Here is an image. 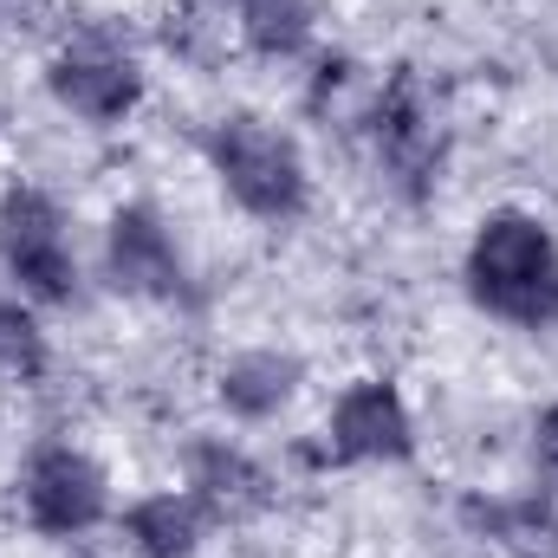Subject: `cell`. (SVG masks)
Masks as SVG:
<instances>
[{"label": "cell", "instance_id": "12", "mask_svg": "<svg viewBox=\"0 0 558 558\" xmlns=\"http://www.w3.org/2000/svg\"><path fill=\"white\" fill-rule=\"evenodd\" d=\"M241 7V33L254 52L292 59L312 39V0H234Z\"/></svg>", "mask_w": 558, "mask_h": 558}, {"label": "cell", "instance_id": "5", "mask_svg": "<svg viewBox=\"0 0 558 558\" xmlns=\"http://www.w3.org/2000/svg\"><path fill=\"white\" fill-rule=\"evenodd\" d=\"M20 500H26V520L46 539H78L111 513V481L85 448L46 441V448H33V461L20 474Z\"/></svg>", "mask_w": 558, "mask_h": 558}, {"label": "cell", "instance_id": "8", "mask_svg": "<svg viewBox=\"0 0 558 558\" xmlns=\"http://www.w3.org/2000/svg\"><path fill=\"white\" fill-rule=\"evenodd\" d=\"M292 390H299V357H286V351H241V357H228L221 377H215L221 410L241 416V422L279 416V410L292 403Z\"/></svg>", "mask_w": 558, "mask_h": 558}, {"label": "cell", "instance_id": "1", "mask_svg": "<svg viewBox=\"0 0 558 558\" xmlns=\"http://www.w3.org/2000/svg\"><path fill=\"white\" fill-rule=\"evenodd\" d=\"M468 292L487 318L558 331V241L526 208H494L468 241Z\"/></svg>", "mask_w": 558, "mask_h": 558}, {"label": "cell", "instance_id": "2", "mask_svg": "<svg viewBox=\"0 0 558 558\" xmlns=\"http://www.w3.org/2000/svg\"><path fill=\"white\" fill-rule=\"evenodd\" d=\"M208 169L234 208H247L254 221H274V228L299 221L312 202V175H305L299 143L254 111H234L208 131Z\"/></svg>", "mask_w": 558, "mask_h": 558}, {"label": "cell", "instance_id": "3", "mask_svg": "<svg viewBox=\"0 0 558 558\" xmlns=\"http://www.w3.org/2000/svg\"><path fill=\"white\" fill-rule=\"evenodd\" d=\"M0 260L20 279V292L39 305H65L78 292V254L65 234V208L46 189H7L0 195Z\"/></svg>", "mask_w": 558, "mask_h": 558}, {"label": "cell", "instance_id": "10", "mask_svg": "<svg viewBox=\"0 0 558 558\" xmlns=\"http://www.w3.org/2000/svg\"><path fill=\"white\" fill-rule=\"evenodd\" d=\"M202 500L182 487V494H143L137 507L124 513V539L137 558H189L202 546Z\"/></svg>", "mask_w": 558, "mask_h": 558}, {"label": "cell", "instance_id": "4", "mask_svg": "<svg viewBox=\"0 0 558 558\" xmlns=\"http://www.w3.org/2000/svg\"><path fill=\"white\" fill-rule=\"evenodd\" d=\"M46 92L78 118V124H124L131 111L143 105V65L131 46L105 39V33H85L72 46L52 52L46 65Z\"/></svg>", "mask_w": 558, "mask_h": 558}, {"label": "cell", "instance_id": "6", "mask_svg": "<svg viewBox=\"0 0 558 558\" xmlns=\"http://www.w3.org/2000/svg\"><path fill=\"white\" fill-rule=\"evenodd\" d=\"M105 279L131 299H182L189 292V267L175 254V234L162 228L156 208L124 202L105 228Z\"/></svg>", "mask_w": 558, "mask_h": 558}, {"label": "cell", "instance_id": "13", "mask_svg": "<svg viewBox=\"0 0 558 558\" xmlns=\"http://www.w3.org/2000/svg\"><path fill=\"white\" fill-rule=\"evenodd\" d=\"M46 377V331L26 305L0 299V390H26Z\"/></svg>", "mask_w": 558, "mask_h": 558}, {"label": "cell", "instance_id": "14", "mask_svg": "<svg viewBox=\"0 0 558 558\" xmlns=\"http://www.w3.org/2000/svg\"><path fill=\"white\" fill-rule=\"evenodd\" d=\"M533 474L546 494H558V403L533 422Z\"/></svg>", "mask_w": 558, "mask_h": 558}, {"label": "cell", "instance_id": "7", "mask_svg": "<svg viewBox=\"0 0 558 558\" xmlns=\"http://www.w3.org/2000/svg\"><path fill=\"white\" fill-rule=\"evenodd\" d=\"M325 441H331V454L351 461V468H364V461H410V454H416V422H410V403L397 397V384L364 377V384H351V390L331 403Z\"/></svg>", "mask_w": 558, "mask_h": 558}, {"label": "cell", "instance_id": "11", "mask_svg": "<svg viewBox=\"0 0 558 558\" xmlns=\"http://www.w3.org/2000/svg\"><path fill=\"white\" fill-rule=\"evenodd\" d=\"M468 520H481L487 539H500L520 558H558V520L539 500H494V507H468Z\"/></svg>", "mask_w": 558, "mask_h": 558}, {"label": "cell", "instance_id": "9", "mask_svg": "<svg viewBox=\"0 0 558 558\" xmlns=\"http://www.w3.org/2000/svg\"><path fill=\"white\" fill-rule=\"evenodd\" d=\"M189 494L202 500V513L228 520V513H247L267 500V474H260V461H247L228 441H195L189 448Z\"/></svg>", "mask_w": 558, "mask_h": 558}]
</instances>
